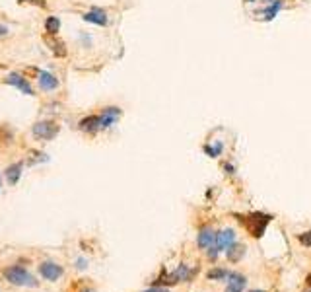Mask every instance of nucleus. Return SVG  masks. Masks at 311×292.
I'll use <instances>...</instances> for the list:
<instances>
[{
	"mask_svg": "<svg viewBox=\"0 0 311 292\" xmlns=\"http://www.w3.org/2000/svg\"><path fill=\"white\" fill-rule=\"evenodd\" d=\"M37 82H39V88H41L43 92H55V90H58V86H60V80H58L55 74L47 72V70H39Z\"/></svg>",
	"mask_w": 311,
	"mask_h": 292,
	"instance_id": "nucleus-10",
	"label": "nucleus"
},
{
	"mask_svg": "<svg viewBox=\"0 0 311 292\" xmlns=\"http://www.w3.org/2000/svg\"><path fill=\"white\" fill-rule=\"evenodd\" d=\"M284 8H286V0H272L269 4H262V8L255 10L253 16H257L259 22H272Z\"/></svg>",
	"mask_w": 311,
	"mask_h": 292,
	"instance_id": "nucleus-3",
	"label": "nucleus"
},
{
	"mask_svg": "<svg viewBox=\"0 0 311 292\" xmlns=\"http://www.w3.org/2000/svg\"><path fill=\"white\" fill-rule=\"evenodd\" d=\"M78 41L82 43V47H86V49H90L94 45V37H92L90 33H80V35H78Z\"/></svg>",
	"mask_w": 311,
	"mask_h": 292,
	"instance_id": "nucleus-19",
	"label": "nucleus"
},
{
	"mask_svg": "<svg viewBox=\"0 0 311 292\" xmlns=\"http://www.w3.org/2000/svg\"><path fill=\"white\" fill-rule=\"evenodd\" d=\"M121 117H123V109L119 106L103 107V109L99 111V125H101V131H107V129L115 127Z\"/></svg>",
	"mask_w": 311,
	"mask_h": 292,
	"instance_id": "nucleus-4",
	"label": "nucleus"
},
{
	"mask_svg": "<svg viewBox=\"0 0 311 292\" xmlns=\"http://www.w3.org/2000/svg\"><path fill=\"white\" fill-rule=\"evenodd\" d=\"M21 170H24V162H18V164H12L6 170V179H8L10 185H16L21 177Z\"/></svg>",
	"mask_w": 311,
	"mask_h": 292,
	"instance_id": "nucleus-16",
	"label": "nucleus"
},
{
	"mask_svg": "<svg viewBox=\"0 0 311 292\" xmlns=\"http://www.w3.org/2000/svg\"><path fill=\"white\" fill-rule=\"evenodd\" d=\"M0 187H2V177H0Z\"/></svg>",
	"mask_w": 311,
	"mask_h": 292,
	"instance_id": "nucleus-30",
	"label": "nucleus"
},
{
	"mask_svg": "<svg viewBox=\"0 0 311 292\" xmlns=\"http://www.w3.org/2000/svg\"><path fill=\"white\" fill-rule=\"evenodd\" d=\"M222 170H224V172H226L228 175H235V172H237V170H235V165H233L232 162H224V164H222Z\"/></svg>",
	"mask_w": 311,
	"mask_h": 292,
	"instance_id": "nucleus-21",
	"label": "nucleus"
},
{
	"mask_svg": "<svg viewBox=\"0 0 311 292\" xmlns=\"http://www.w3.org/2000/svg\"><path fill=\"white\" fill-rule=\"evenodd\" d=\"M8 33V28L6 26H0V35H6Z\"/></svg>",
	"mask_w": 311,
	"mask_h": 292,
	"instance_id": "nucleus-25",
	"label": "nucleus"
},
{
	"mask_svg": "<svg viewBox=\"0 0 311 292\" xmlns=\"http://www.w3.org/2000/svg\"><path fill=\"white\" fill-rule=\"evenodd\" d=\"M259 2H262V4H269V2H272V0H259Z\"/></svg>",
	"mask_w": 311,
	"mask_h": 292,
	"instance_id": "nucleus-27",
	"label": "nucleus"
},
{
	"mask_svg": "<svg viewBox=\"0 0 311 292\" xmlns=\"http://www.w3.org/2000/svg\"><path fill=\"white\" fill-rule=\"evenodd\" d=\"M4 279H6L10 284H14V286H37L35 277H33L28 269L19 267V265L6 267V269H4Z\"/></svg>",
	"mask_w": 311,
	"mask_h": 292,
	"instance_id": "nucleus-2",
	"label": "nucleus"
},
{
	"mask_svg": "<svg viewBox=\"0 0 311 292\" xmlns=\"http://www.w3.org/2000/svg\"><path fill=\"white\" fill-rule=\"evenodd\" d=\"M80 292H94V290H90V288H84V290H80Z\"/></svg>",
	"mask_w": 311,
	"mask_h": 292,
	"instance_id": "nucleus-28",
	"label": "nucleus"
},
{
	"mask_svg": "<svg viewBox=\"0 0 311 292\" xmlns=\"http://www.w3.org/2000/svg\"><path fill=\"white\" fill-rule=\"evenodd\" d=\"M245 6H249V4H255V2H259V0H241Z\"/></svg>",
	"mask_w": 311,
	"mask_h": 292,
	"instance_id": "nucleus-26",
	"label": "nucleus"
},
{
	"mask_svg": "<svg viewBox=\"0 0 311 292\" xmlns=\"http://www.w3.org/2000/svg\"><path fill=\"white\" fill-rule=\"evenodd\" d=\"M298 242H300L301 245H305V247H311V230L301 232L300 236H298Z\"/></svg>",
	"mask_w": 311,
	"mask_h": 292,
	"instance_id": "nucleus-20",
	"label": "nucleus"
},
{
	"mask_svg": "<svg viewBox=\"0 0 311 292\" xmlns=\"http://www.w3.org/2000/svg\"><path fill=\"white\" fill-rule=\"evenodd\" d=\"M196 243H198V247L201 249H208V247H212L214 243H216V232H214L210 226H203L198 234H196Z\"/></svg>",
	"mask_w": 311,
	"mask_h": 292,
	"instance_id": "nucleus-11",
	"label": "nucleus"
},
{
	"mask_svg": "<svg viewBox=\"0 0 311 292\" xmlns=\"http://www.w3.org/2000/svg\"><path fill=\"white\" fill-rule=\"evenodd\" d=\"M243 255H245V245H243V243L233 242L232 245L226 249V257H228V261H232V263L241 261Z\"/></svg>",
	"mask_w": 311,
	"mask_h": 292,
	"instance_id": "nucleus-14",
	"label": "nucleus"
},
{
	"mask_svg": "<svg viewBox=\"0 0 311 292\" xmlns=\"http://www.w3.org/2000/svg\"><path fill=\"white\" fill-rule=\"evenodd\" d=\"M247 284V279L243 275H237V273H230L228 277V286H226V292H243Z\"/></svg>",
	"mask_w": 311,
	"mask_h": 292,
	"instance_id": "nucleus-13",
	"label": "nucleus"
},
{
	"mask_svg": "<svg viewBox=\"0 0 311 292\" xmlns=\"http://www.w3.org/2000/svg\"><path fill=\"white\" fill-rule=\"evenodd\" d=\"M305 284H307V292H311V273L307 275V279H305Z\"/></svg>",
	"mask_w": 311,
	"mask_h": 292,
	"instance_id": "nucleus-24",
	"label": "nucleus"
},
{
	"mask_svg": "<svg viewBox=\"0 0 311 292\" xmlns=\"http://www.w3.org/2000/svg\"><path fill=\"white\" fill-rule=\"evenodd\" d=\"M45 29H47V33H51V35H57L58 31H60V19H58L57 16H49V18L45 19Z\"/></svg>",
	"mask_w": 311,
	"mask_h": 292,
	"instance_id": "nucleus-17",
	"label": "nucleus"
},
{
	"mask_svg": "<svg viewBox=\"0 0 311 292\" xmlns=\"http://www.w3.org/2000/svg\"><path fill=\"white\" fill-rule=\"evenodd\" d=\"M78 129L82 133H87V135H96L101 131V125H99V113L97 115H86L84 119L78 121Z\"/></svg>",
	"mask_w": 311,
	"mask_h": 292,
	"instance_id": "nucleus-12",
	"label": "nucleus"
},
{
	"mask_svg": "<svg viewBox=\"0 0 311 292\" xmlns=\"http://www.w3.org/2000/svg\"><path fill=\"white\" fill-rule=\"evenodd\" d=\"M235 230L233 228H224V230H220V232H216V249L218 252L222 253V252H226L230 245H232L233 242H235Z\"/></svg>",
	"mask_w": 311,
	"mask_h": 292,
	"instance_id": "nucleus-8",
	"label": "nucleus"
},
{
	"mask_svg": "<svg viewBox=\"0 0 311 292\" xmlns=\"http://www.w3.org/2000/svg\"><path fill=\"white\" fill-rule=\"evenodd\" d=\"M251 292H266V290H251Z\"/></svg>",
	"mask_w": 311,
	"mask_h": 292,
	"instance_id": "nucleus-29",
	"label": "nucleus"
},
{
	"mask_svg": "<svg viewBox=\"0 0 311 292\" xmlns=\"http://www.w3.org/2000/svg\"><path fill=\"white\" fill-rule=\"evenodd\" d=\"M82 19L87 22V24H94V26H99V28H105L109 24V16L103 8H97V6H92V8L82 14Z\"/></svg>",
	"mask_w": 311,
	"mask_h": 292,
	"instance_id": "nucleus-6",
	"label": "nucleus"
},
{
	"mask_svg": "<svg viewBox=\"0 0 311 292\" xmlns=\"http://www.w3.org/2000/svg\"><path fill=\"white\" fill-rule=\"evenodd\" d=\"M235 218L245 226V230L251 234L253 238H262V234L266 230V226L271 224L272 216L266 213H249V214H235Z\"/></svg>",
	"mask_w": 311,
	"mask_h": 292,
	"instance_id": "nucleus-1",
	"label": "nucleus"
},
{
	"mask_svg": "<svg viewBox=\"0 0 311 292\" xmlns=\"http://www.w3.org/2000/svg\"><path fill=\"white\" fill-rule=\"evenodd\" d=\"M210 281H228V277H230V271L228 269H222V267H216L212 271H208L206 275Z\"/></svg>",
	"mask_w": 311,
	"mask_h": 292,
	"instance_id": "nucleus-18",
	"label": "nucleus"
},
{
	"mask_svg": "<svg viewBox=\"0 0 311 292\" xmlns=\"http://www.w3.org/2000/svg\"><path fill=\"white\" fill-rule=\"evenodd\" d=\"M39 273H41V277H43L45 281L55 282L64 275V269H62L60 265H57L55 261H43L39 265Z\"/></svg>",
	"mask_w": 311,
	"mask_h": 292,
	"instance_id": "nucleus-7",
	"label": "nucleus"
},
{
	"mask_svg": "<svg viewBox=\"0 0 311 292\" xmlns=\"http://www.w3.org/2000/svg\"><path fill=\"white\" fill-rule=\"evenodd\" d=\"M31 133L39 140H53L58 135V125L55 121H39L33 125Z\"/></svg>",
	"mask_w": 311,
	"mask_h": 292,
	"instance_id": "nucleus-5",
	"label": "nucleus"
},
{
	"mask_svg": "<svg viewBox=\"0 0 311 292\" xmlns=\"http://www.w3.org/2000/svg\"><path fill=\"white\" fill-rule=\"evenodd\" d=\"M86 267H87L86 259H82V257H80V259H76V269H86Z\"/></svg>",
	"mask_w": 311,
	"mask_h": 292,
	"instance_id": "nucleus-22",
	"label": "nucleus"
},
{
	"mask_svg": "<svg viewBox=\"0 0 311 292\" xmlns=\"http://www.w3.org/2000/svg\"><path fill=\"white\" fill-rule=\"evenodd\" d=\"M6 84L14 86L16 90H19L21 94H26V96H33V88H31V84L28 82V78H24L21 74H18V72L8 74V76H6Z\"/></svg>",
	"mask_w": 311,
	"mask_h": 292,
	"instance_id": "nucleus-9",
	"label": "nucleus"
},
{
	"mask_svg": "<svg viewBox=\"0 0 311 292\" xmlns=\"http://www.w3.org/2000/svg\"><path fill=\"white\" fill-rule=\"evenodd\" d=\"M203 152L206 156H210L212 160H218L224 152V142L222 140H216V142H206L203 144Z\"/></svg>",
	"mask_w": 311,
	"mask_h": 292,
	"instance_id": "nucleus-15",
	"label": "nucleus"
},
{
	"mask_svg": "<svg viewBox=\"0 0 311 292\" xmlns=\"http://www.w3.org/2000/svg\"><path fill=\"white\" fill-rule=\"evenodd\" d=\"M142 292H169V290H167V288H164V286H152V288L142 290Z\"/></svg>",
	"mask_w": 311,
	"mask_h": 292,
	"instance_id": "nucleus-23",
	"label": "nucleus"
}]
</instances>
